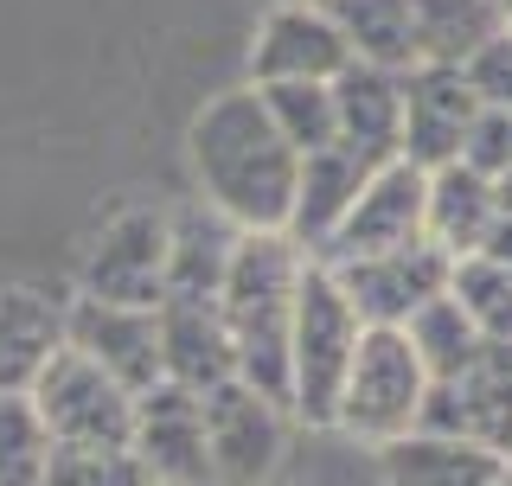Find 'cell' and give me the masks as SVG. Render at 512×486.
Instances as JSON below:
<instances>
[{
    "label": "cell",
    "mask_w": 512,
    "mask_h": 486,
    "mask_svg": "<svg viewBox=\"0 0 512 486\" xmlns=\"http://www.w3.org/2000/svg\"><path fill=\"white\" fill-rule=\"evenodd\" d=\"M500 486H512V461H506V474H500Z\"/></svg>",
    "instance_id": "e575fe53"
},
{
    "label": "cell",
    "mask_w": 512,
    "mask_h": 486,
    "mask_svg": "<svg viewBox=\"0 0 512 486\" xmlns=\"http://www.w3.org/2000/svg\"><path fill=\"white\" fill-rule=\"evenodd\" d=\"M352 64L327 7H269L250 45V77L263 84H333Z\"/></svg>",
    "instance_id": "5bb4252c"
},
{
    "label": "cell",
    "mask_w": 512,
    "mask_h": 486,
    "mask_svg": "<svg viewBox=\"0 0 512 486\" xmlns=\"http://www.w3.org/2000/svg\"><path fill=\"white\" fill-rule=\"evenodd\" d=\"M269 109V122L282 128V141L301 160L320 148H340V109H333V84H263L256 90Z\"/></svg>",
    "instance_id": "cb8c5ba5"
},
{
    "label": "cell",
    "mask_w": 512,
    "mask_h": 486,
    "mask_svg": "<svg viewBox=\"0 0 512 486\" xmlns=\"http://www.w3.org/2000/svg\"><path fill=\"white\" fill-rule=\"evenodd\" d=\"M474 116L480 96L468 90L461 71H442V64H410L404 71V160H416L423 173L455 167L474 135Z\"/></svg>",
    "instance_id": "4fadbf2b"
},
{
    "label": "cell",
    "mask_w": 512,
    "mask_h": 486,
    "mask_svg": "<svg viewBox=\"0 0 512 486\" xmlns=\"http://www.w3.org/2000/svg\"><path fill=\"white\" fill-rule=\"evenodd\" d=\"M461 77H468V90L480 96V109H512V26L500 39L480 45V52L461 64Z\"/></svg>",
    "instance_id": "f1b7e54d"
},
{
    "label": "cell",
    "mask_w": 512,
    "mask_h": 486,
    "mask_svg": "<svg viewBox=\"0 0 512 486\" xmlns=\"http://www.w3.org/2000/svg\"><path fill=\"white\" fill-rule=\"evenodd\" d=\"M71 352L103 365L128 397L167 384L160 365V307H109V301H71Z\"/></svg>",
    "instance_id": "7c38bea8"
},
{
    "label": "cell",
    "mask_w": 512,
    "mask_h": 486,
    "mask_svg": "<svg viewBox=\"0 0 512 486\" xmlns=\"http://www.w3.org/2000/svg\"><path fill=\"white\" fill-rule=\"evenodd\" d=\"M52 435L39 429L26 397H0V486H45Z\"/></svg>",
    "instance_id": "4316f807"
},
{
    "label": "cell",
    "mask_w": 512,
    "mask_h": 486,
    "mask_svg": "<svg viewBox=\"0 0 512 486\" xmlns=\"http://www.w3.org/2000/svg\"><path fill=\"white\" fill-rule=\"evenodd\" d=\"M340 295L352 301V314L365 327H410L436 295H448V256L436 243H410V250H384V256H352V263H327Z\"/></svg>",
    "instance_id": "52a82bcc"
},
{
    "label": "cell",
    "mask_w": 512,
    "mask_h": 486,
    "mask_svg": "<svg viewBox=\"0 0 512 486\" xmlns=\"http://www.w3.org/2000/svg\"><path fill=\"white\" fill-rule=\"evenodd\" d=\"M429 237V173L416 160H384L365 180L352 218L340 224V237L327 243L320 263H352V256H384V250H410Z\"/></svg>",
    "instance_id": "ba28073f"
},
{
    "label": "cell",
    "mask_w": 512,
    "mask_h": 486,
    "mask_svg": "<svg viewBox=\"0 0 512 486\" xmlns=\"http://www.w3.org/2000/svg\"><path fill=\"white\" fill-rule=\"evenodd\" d=\"M359 339H365V320L340 295L333 269L308 263L295 295V333H288V416H301L308 429H333V403H340Z\"/></svg>",
    "instance_id": "3957f363"
},
{
    "label": "cell",
    "mask_w": 512,
    "mask_h": 486,
    "mask_svg": "<svg viewBox=\"0 0 512 486\" xmlns=\"http://www.w3.org/2000/svg\"><path fill=\"white\" fill-rule=\"evenodd\" d=\"M500 224V192H493L487 173H474L468 160L429 173V243L461 263V256H480Z\"/></svg>",
    "instance_id": "d6986e66"
},
{
    "label": "cell",
    "mask_w": 512,
    "mask_h": 486,
    "mask_svg": "<svg viewBox=\"0 0 512 486\" xmlns=\"http://www.w3.org/2000/svg\"><path fill=\"white\" fill-rule=\"evenodd\" d=\"M448 301L474 320L487 346H512V269L493 256H461L448 269Z\"/></svg>",
    "instance_id": "d4e9b609"
},
{
    "label": "cell",
    "mask_w": 512,
    "mask_h": 486,
    "mask_svg": "<svg viewBox=\"0 0 512 486\" xmlns=\"http://www.w3.org/2000/svg\"><path fill=\"white\" fill-rule=\"evenodd\" d=\"M512 20L493 0H410V52L416 64L461 71L487 39H500Z\"/></svg>",
    "instance_id": "7402d4cb"
},
{
    "label": "cell",
    "mask_w": 512,
    "mask_h": 486,
    "mask_svg": "<svg viewBox=\"0 0 512 486\" xmlns=\"http://www.w3.org/2000/svg\"><path fill=\"white\" fill-rule=\"evenodd\" d=\"M173 218V250H167V295H192V301H218L224 275H231V256L244 231H237L224 212L212 205H180Z\"/></svg>",
    "instance_id": "ffe728a7"
},
{
    "label": "cell",
    "mask_w": 512,
    "mask_h": 486,
    "mask_svg": "<svg viewBox=\"0 0 512 486\" xmlns=\"http://www.w3.org/2000/svg\"><path fill=\"white\" fill-rule=\"evenodd\" d=\"M372 160H359L352 148H320L301 160V180H295V212H288V243H295L308 263L327 256V243L340 237V224L352 218V205H359L365 180H372Z\"/></svg>",
    "instance_id": "2e32d148"
},
{
    "label": "cell",
    "mask_w": 512,
    "mask_h": 486,
    "mask_svg": "<svg viewBox=\"0 0 512 486\" xmlns=\"http://www.w3.org/2000/svg\"><path fill=\"white\" fill-rule=\"evenodd\" d=\"M461 160H468L474 173H487V180H506L512 173V109H480Z\"/></svg>",
    "instance_id": "f546056e"
},
{
    "label": "cell",
    "mask_w": 512,
    "mask_h": 486,
    "mask_svg": "<svg viewBox=\"0 0 512 486\" xmlns=\"http://www.w3.org/2000/svg\"><path fill=\"white\" fill-rule=\"evenodd\" d=\"M493 7H500V13H506V20H512V0H493Z\"/></svg>",
    "instance_id": "836d02e7"
},
{
    "label": "cell",
    "mask_w": 512,
    "mask_h": 486,
    "mask_svg": "<svg viewBox=\"0 0 512 486\" xmlns=\"http://www.w3.org/2000/svg\"><path fill=\"white\" fill-rule=\"evenodd\" d=\"M333 109H340V148H352L372 167L404 154V71L346 64L333 77Z\"/></svg>",
    "instance_id": "ac0fdd59"
},
{
    "label": "cell",
    "mask_w": 512,
    "mask_h": 486,
    "mask_svg": "<svg viewBox=\"0 0 512 486\" xmlns=\"http://www.w3.org/2000/svg\"><path fill=\"white\" fill-rule=\"evenodd\" d=\"M333 32L346 39L352 64H378V71H410V0H320Z\"/></svg>",
    "instance_id": "603a6c76"
},
{
    "label": "cell",
    "mask_w": 512,
    "mask_h": 486,
    "mask_svg": "<svg viewBox=\"0 0 512 486\" xmlns=\"http://www.w3.org/2000/svg\"><path fill=\"white\" fill-rule=\"evenodd\" d=\"M45 486H154L135 448H52Z\"/></svg>",
    "instance_id": "83f0119b"
},
{
    "label": "cell",
    "mask_w": 512,
    "mask_h": 486,
    "mask_svg": "<svg viewBox=\"0 0 512 486\" xmlns=\"http://www.w3.org/2000/svg\"><path fill=\"white\" fill-rule=\"evenodd\" d=\"M480 256H493V263H506V269H512V218L493 224V237H487V250H480Z\"/></svg>",
    "instance_id": "4dcf8cb0"
},
{
    "label": "cell",
    "mask_w": 512,
    "mask_h": 486,
    "mask_svg": "<svg viewBox=\"0 0 512 486\" xmlns=\"http://www.w3.org/2000/svg\"><path fill=\"white\" fill-rule=\"evenodd\" d=\"M64 346H71V301L32 282H0V397H26Z\"/></svg>",
    "instance_id": "9a60e30c"
},
{
    "label": "cell",
    "mask_w": 512,
    "mask_h": 486,
    "mask_svg": "<svg viewBox=\"0 0 512 486\" xmlns=\"http://www.w3.org/2000/svg\"><path fill=\"white\" fill-rule=\"evenodd\" d=\"M423 435H455L512 461V346H480V359L448 384H429Z\"/></svg>",
    "instance_id": "9c48e42d"
},
{
    "label": "cell",
    "mask_w": 512,
    "mask_h": 486,
    "mask_svg": "<svg viewBox=\"0 0 512 486\" xmlns=\"http://www.w3.org/2000/svg\"><path fill=\"white\" fill-rule=\"evenodd\" d=\"M288 448V410L269 397H256L250 384H218L205 397V455H212V474L231 486H263L282 467Z\"/></svg>",
    "instance_id": "30bf717a"
},
{
    "label": "cell",
    "mask_w": 512,
    "mask_h": 486,
    "mask_svg": "<svg viewBox=\"0 0 512 486\" xmlns=\"http://www.w3.org/2000/svg\"><path fill=\"white\" fill-rule=\"evenodd\" d=\"M410 346H416V359H423V371H429V384H448V378H461V371H468L474 359H480V346H487V339L474 333V320L461 314L455 301L448 295H436L423 307V314L410 320Z\"/></svg>",
    "instance_id": "484cf974"
},
{
    "label": "cell",
    "mask_w": 512,
    "mask_h": 486,
    "mask_svg": "<svg viewBox=\"0 0 512 486\" xmlns=\"http://www.w3.org/2000/svg\"><path fill=\"white\" fill-rule=\"evenodd\" d=\"M506 461L487 455L455 435H404V442L378 448V480L384 486H500Z\"/></svg>",
    "instance_id": "44dd1931"
},
{
    "label": "cell",
    "mask_w": 512,
    "mask_h": 486,
    "mask_svg": "<svg viewBox=\"0 0 512 486\" xmlns=\"http://www.w3.org/2000/svg\"><path fill=\"white\" fill-rule=\"evenodd\" d=\"M423 403H429V371L416 359L404 327H365L352 371L333 403V429L359 448H391L404 435L423 429Z\"/></svg>",
    "instance_id": "277c9868"
},
{
    "label": "cell",
    "mask_w": 512,
    "mask_h": 486,
    "mask_svg": "<svg viewBox=\"0 0 512 486\" xmlns=\"http://www.w3.org/2000/svg\"><path fill=\"white\" fill-rule=\"evenodd\" d=\"M186 154H192V173H199V199L212 205V212H224L244 237L288 231L301 154L288 148L282 128L269 122L256 84L212 96L186 128Z\"/></svg>",
    "instance_id": "6da1fadb"
},
{
    "label": "cell",
    "mask_w": 512,
    "mask_h": 486,
    "mask_svg": "<svg viewBox=\"0 0 512 486\" xmlns=\"http://www.w3.org/2000/svg\"><path fill=\"white\" fill-rule=\"evenodd\" d=\"M167 250H173V218L154 205H128L90 237L77 295L109 307H160L167 301Z\"/></svg>",
    "instance_id": "8992f818"
},
{
    "label": "cell",
    "mask_w": 512,
    "mask_h": 486,
    "mask_svg": "<svg viewBox=\"0 0 512 486\" xmlns=\"http://www.w3.org/2000/svg\"><path fill=\"white\" fill-rule=\"evenodd\" d=\"M160 365H167V384L199 391V397H212L218 384L237 378L231 333H224L218 301H192V295L160 301Z\"/></svg>",
    "instance_id": "e0dca14e"
},
{
    "label": "cell",
    "mask_w": 512,
    "mask_h": 486,
    "mask_svg": "<svg viewBox=\"0 0 512 486\" xmlns=\"http://www.w3.org/2000/svg\"><path fill=\"white\" fill-rule=\"evenodd\" d=\"M263 7H320V0H263Z\"/></svg>",
    "instance_id": "d6a6232c"
},
{
    "label": "cell",
    "mask_w": 512,
    "mask_h": 486,
    "mask_svg": "<svg viewBox=\"0 0 512 486\" xmlns=\"http://www.w3.org/2000/svg\"><path fill=\"white\" fill-rule=\"evenodd\" d=\"M135 461L154 474V486H205L212 455H205V397L180 384H154L135 397V429H128Z\"/></svg>",
    "instance_id": "8fae6325"
},
{
    "label": "cell",
    "mask_w": 512,
    "mask_h": 486,
    "mask_svg": "<svg viewBox=\"0 0 512 486\" xmlns=\"http://www.w3.org/2000/svg\"><path fill=\"white\" fill-rule=\"evenodd\" d=\"M308 256L295 250L282 231H256L237 243L231 275L218 288V314L231 333L237 384H250L256 397L288 410V333H295V295Z\"/></svg>",
    "instance_id": "7a4b0ae2"
},
{
    "label": "cell",
    "mask_w": 512,
    "mask_h": 486,
    "mask_svg": "<svg viewBox=\"0 0 512 486\" xmlns=\"http://www.w3.org/2000/svg\"><path fill=\"white\" fill-rule=\"evenodd\" d=\"M26 403L52 435V448H128V429H135V397L71 346L39 371Z\"/></svg>",
    "instance_id": "5b68a950"
},
{
    "label": "cell",
    "mask_w": 512,
    "mask_h": 486,
    "mask_svg": "<svg viewBox=\"0 0 512 486\" xmlns=\"http://www.w3.org/2000/svg\"><path fill=\"white\" fill-rule=\"evenodd\" d=\"M493 192H500V218H512V173H506V180H493Z\"/></svg>",
    "instance_id": "1f68e13d"
}]
</instances>
